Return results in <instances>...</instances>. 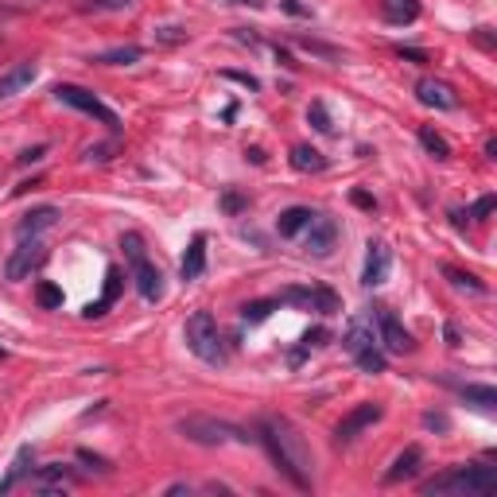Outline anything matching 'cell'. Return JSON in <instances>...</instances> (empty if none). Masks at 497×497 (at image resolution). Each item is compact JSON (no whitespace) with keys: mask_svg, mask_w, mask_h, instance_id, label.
I'll return each instance as SVG.
<instances>
[{"mask_svg":"<svg viewBox=\"0 0 497 497\" xmlns=\"http://www.w3.org/2000/svg\"><path fill=\"white\" fill-rule=\"evenodd\" d=\"M307 121H311V128H315V133H323V136H331V133H334V125H331V113H326V106H323V101H311V109H307Z\"/></svg>","mask_w":497,"mask_h":497,"instance_id":"29","label":"cell"},{"mask_svg":"<svg viewBox=\"0 0 497 497\" xmlns=\"http://www.w3.org/2000/svg\"><path fill=\"white\" fill-rule=\"evenodd\" d=\"M35 304L43 307V311H55V307H62V287H55V284H39L35 287Z\"/></svg>","mask_w":497,"mask_h":497,"instance_id":"30","label":"cell"},{"mask_svg":"<svg viewBox=\"0 0 497 497\" xmlns=\"http://www.w3.org/2000/svg\"><path fill=\"white\" fill-rule=\"evenodd\" d=\"M277 299L299 307V311H319V315H338V311H342V299H338L331 287H284Z\"/></svg>","mask_w":497,"mask_h":497,"instance_id":"7","label":"cell"},{"mask_svg":"<svg viewBox=\"0 0 497 497\" xmlns=\"http://www.w3.org/2000/svg\"><path fill=\"white\" fill-rule=\"evenodd\" d=\"M35 74H39L35 62H16V67H8L0 74V101H8V98H16L20 89H28L35 82Z\"/></svg>","mask_w":497,"mask_h":497,"instance_id":"15","label":"cell"},{"mask_svg":"<svg viewBox=\"0 0 497 497\" xmlns=\"http://www.w3.org/2000/svg\"><path fill=\"white\" fill-rule=\"evenodd\" d=\"M257 439H260V447L268 451V459L277 463V470L292 482L295 490H311V447L292 424L287 420H260Z\"/></svg>","mask_w":497,"mask_h":497,"instance_id":"1","label":"cell"},{"mask_svg":"<svg viewBox=\"0 0 497 497\" xmlns=\"http://www.w3.org/2000/svg\"><path fill=\"white\" fill-rule=\"evenodd\" d=\"M140 59H144V47H117V51H101L94 62H101V67H133Z\"/></svg>","mask_w":497,"mask_h":497,"instance_id":"23","label":"cell"},{"mask_svg":"<svg viewBox=\"0 0 497 497\" xmlns=\"http://www.w3.org/2000/svg\"><path fill=\"white\" fill-rule=\"evenodd\" d=\"M113 152V144H98V148H86V164H106Z\"/></svg>","mask_w":497,"mask_h":497,"instance_id":"34","label":"cell"},{"mask_svg":"<svg viewBox=\"0 0 497 497\" xmlns=\"http://www.w3.org/2000/svg\"><path fill=\"white\" fill-rule=\"evenodd\" d=\"M299 47L311 51V55H323V59H338V51H334V47L319 43V39H307V35H299Z\"/></svg>","mask_w":497,"mask_h":497,"instance_id":"33","label":"cell"},{"mask_svg":"<svg viewBox=\"0 0 497 497\" xmlns=\"http://www.w3.org/2000/svg\"><path fill=\"white\" fill-rule=\"evenodd\" d=\"M424 424H427V427H439V431H447V416H436V412H427V416H424Z\"/></svg>","mask_w":497,"mask_h":497,"instance_id":"41","label":"cell"},{"mask_svg":"<svg viewBox=\"0 0 497 497\" xmlns=\"http://www.w3.org/2000/svg\"><path fill=\"white\" fill-rule=\"evenodd\" d=\"M121 248H125V265H128V277H133L140 299H148V304L164 299V272L152 265L148 253H144V238H140V233H125Z\"/></svg>","mask_w":497,"mask_h":497,"instance_id":"4","label":"cell"},{"mask_svg":"<svg viewBox=\"0 0 497 497\" xmlns=\"http://www.w3.org/2000/svg\"><path fill=\"white\" fill-rule=\"evenodd\" d=\"M311 214L307 206H287V211L280 214V221H277V230H280V238H295V233H304L307 226H311Z\"/></svg>","mask_w":497,"mask_h":497,"instance_id":"21","label":"cell"},{"mask_svg":"<svg viewBox=\"0 0 497 497\" xmlns=\"http://www.w3.org/2000/svg\"><path fill=\"white\" fill-rule=\"evenodd\" d=\"M381 16L389 23H397V28L416 23V20H420V0H381Z\"/></svg>","mask_w":497,"mask_h":497,"instance_id":"18","label":"cell"},{"mask_svg":"<svg viewBox=\"0 0 497 497\" xmlns=\"http://www.w3.org/2000/svg\"><path fill=\"white\" fill-rule=\"evenodd\" d=\"M463 400H470L482 412H493L497 408V392L490 385H463Z\"/></svg>","mask_w":497,"mask_h":497,"instance_id":"25","label":"cell"},{"mask_svg":"<svg viewBox=\"0 0 497 497\" xmlns=\"http://www.w3.org/2000/svg\"><path fill=\"white\" fill-rule=\"evenodd\" d=\"M443 272H447V280L455 284V287H470V292H486V284H482L478 277H470V272H459V268H443Z\"/></svg>","mask_w":497,"mask_h":497,"instance_id":"31","label":"cell"},{"mask_svg":"<svg viewBox=\"0 0 497 497\" xmlns=\"http://www.w3.org/2000/svg\"><path fill=\"white\" fill-rule=\"evenodd\" d=\"M183 338H187V350L199 361L206 365H226V342H221V331H218V319L211 315V311H194V315L187 319V326H183Z\"/></svg>","mask_w":497,"mask_h":497,"instance_id":"3","label":"cell"},{"mask_svg":"<svg viewBox=\"0 0 497 497\" xmlns=\"http://www.w3.org/2000/svg\"><path fill=\"white\" fill-rule=\"evenodd\" d=\"M377 420H381V404H358V408L350 412L346 420L334 427V439H338V443H350V439H358V431L373 427Z\"/></svg>","mask_w":497,"mask_h":497,"instance_id":"12","label":"cell"},{"mask_svg":"<svg viewBox=\"0 0 497 497\" xmlns=\"http://www.w3.org/2000/svg\"><path fill=\"white\" fill-rule=\"evenodd\" d=\"M292 167H295V172H323L326 160H323V152L307 148V144H295V148H292Z\"/></svg>","mask_w":497,"mask_h":497,"instance_id":"24","label":"cell"},{"mask_svg":"<svg viewBox=\"0 0 497 497\" xmlns=\"http://www.w3.org/2000/svg\"><path fill=\"white\" fill-rule=\"evenodd\" d=\"M221 206H226L230 214H238L241 206H245V199H241V194H233V191H230V194H221Z\"/></svg>","mask_w":497,"mask_h":497,"instance_id":"37","label":"cell"},{"mask_svg":"<svg viewBox=\"0 0 497 497\" xmlns=\"http://www.w3.org/2000/svg\"><path fill=\"white\" fill-rule=\"evenodd\" d=\"M397 55L400 59H412V62H427V55H424V51H416V47H397Z\"/></svg>","mask_w":497,"mask_h":497,"instance_id":"39","label":"cell"},{"mask_svg":"<svg viewBox=\"0 0 497 497\" xmlns=\"http://www.w3.org/2000/svg\"><path fill=\"white\" fill-rule=\"evenodd\" d=\"M35 459V451L32 447H20L16 451V459H12V466H8V474H5V482H0V493H12V490H16V482L23 478V474H28V463Z\"/></svg>","mask_w":497,"mask_h":497,"instance_id":"22","label":"cell"},{"mask_svg":"<svg viewBox=\"0 0 497 497\" xmlns=\"http://www.w3.org/2000/svg\"><path fill=\"white\" fill-rule=\"evenodd\" d=\"M420 463H424V451L420 447H404L397 459H392V466L385 470V486H397V482H408L420 474Z\"/></svg>","mask_w":497,"mask_h":497,"instance_id":"14","label":"cell"},{"mask_svg":"<svg viewBox=\"0 0 497 497\" xmlns=\"http://www.w3.org/2000/svg\"><path fill=\"white\" fill-rule=\"evenodd\" d=\"M167 493H191L187 482H175V486H167Z\"/></svg>","mask_w":497,"mask_h":497,"instance_id":"43","label":"cell"},{"mask_svg":"<svg viewBox=\"0 0 497 497\" xmlns=\"http://www.w3.org/2000/svg\"><path fill=\"white\" fill-rule=\"evenodd\" d=\"M43 260H47V245L43 241H39V238H20V245L12 248V257L5 260V277L12 284H20V280H28Z\"/></svg>","mask_w":497,"mask_h":497,"instance_id":"8","label":"cell"},{"mask_svg":"<svg viewBox=\"0 0 497 497\" xmlns=\"http://www.w3.org/2000/svg\"><path fill=\"white\" fill-rule=\"evenodd\" d=\"M183 39H187L183 28H160V43H183Z\"/></svg>","mask_w":497,"mask_h":497,"instance_id":"36","label":"cell"},{"mask_svg":"<svg viewBox=\"0 0 497 497\" xmlns=\"http://www.w3.org/2000/svg\"><path fill=\"white\" fill-rule=\"evenodd\" d=\"M179 272H183V280H199L202 272H206V238H194V241L187 245Z\"/></svg>","mask_w":497,"mask_h":497,"instance_id":"20","label":"cell"},{"mask_svg":"<svg viewBox=\"0 0 497 497\" xmlns=\"http://www.w3.org/2000/svg\"><path fill=\"white\" fill-rule=\"evenodd\" d=\"M424 493H459V497H490L497 490V470L493 466H451L447 474L427 478Z\"/></svg>","mask_w":497,"mask_h":497,"instance_id":"2","label":"cell"},{"mask_svg":"<svg viewBox=\"0 0 497 497\" xmlns=\"http://www.w3.org/2000/svg\"><path fill=\"white\" fill-rule=\"evenodd\" d=\"M420 144L427 148V155H436V160H451V144L443 140V136H439L431 125H424V128H420Z\"/></svg>","mask_w":497,"mask_h":497,"instance_id":"27","label":"cell"},{"mask_svg":"<svg viewBox=\"0 0 497 497\" xmlns=\"http://www.w3.org/2000/svg\"><path fill=\"white\" fill-rule=\"evenodd\" d=\"M233 5H248V8H260V0H233Z\"/></svg>","mask_w":497,"mask_h":497,"instance_id":"44","label":"cell"},{"mask_svg":"<svg viewBox=\"0 0 497 497\" xmlns=\"http://www.w3.org/2000/svg\"><path fill=\"white\" fill-rule=\"evenodd\" d=\"M342 346L350 354H361L365 346H377V334H373V315H354L342 334Z\"/></svg>","mask_w":497,"mask_h":497,"instance_id":"16","label":"cell"},{"mask_svg":"<svg viewBox=\"0 0 497 497\" xmlns=\"http://www.w3.org/2000/svg\"><path fill=\"white\" fill-rule=\"evenodd\" d=\"M354 361H358V370L361 373H385V354H381V350H377V346H365L361 350V354H354Z\"/></svg>","mask_w":497,"mask_h":497,"instance_id":"28","label":"cell"},{"mask_svg":"<svg viewBox=\"0 0 497 497\" xmlns=\"http://www.w3.org/2000/svg\"><path fill=\"white\" fill-rule=\"evenodd\" d=\"M55 98L62 101V106H70V109H78V113H86V117H98L101 125L109 128V133H121V117H117L106 101H101L98 94H89V89H82V86H74V82H62V86H55Z\"/></svg>","mask_w":497,"mask_h":497,"instance_id":"6","label":"cell"},{"mask_svg":"<svg viewBox=\"0 0 497 497\" xmlns=\"http://www.w3.org/2000/svg\"><path fill=\"white\" fill-rule=\"evenodd\" d=\"M280 8H284V12H292V16H311V8H304L299 0H280Z\"/></svg>","mask_w":497,"mask_h":497,"instance_id":"38","label":"cell"},{"mask_svg":"<svg viewBox=\"0 0 497 497\" xmlns=\"http://www.w3.org/2000/svg\"><path fill=\"white\" fill-rule=\"evenodd\" d=\"M354 202L361 206V211H373V206H377V202H373V199H370V194H365V191H354Z\"/></svg>","mask_w":497,"mask_h":497,"instance_id":"42","label":"cell"},{"mask_svg":"<svg viewBox=\"0 0 497 497\" xmlns=\"http://www.w3.org/2000/svg\"><path fill=\"white\" fill-rule=\"evenodd\" d=\"M334 241H338V221L334 218H323V214L311 218V226H307V248H311V253L326 257L334 248Z\"/></svg>","mask_w":497,"mask_h":497,"instance_id":"13","label":"cell"},{"mask_svg":"<svg viewBox=\"0 0 497 497\" xmlns=\"http://www.w3.org/2000/svg\"><path fill=\"white\" fill-rule=\"evenodd\" d=\"M55 218H59L55 206H39V211H28L16 221V233H20V238H35V233H43V230L55 226Z\"/></svg>","mask_w":497,"mask_h":497,"instance_id":"17","label":"cell"},{"mask_svg":"<svg viewBox=\"0 0 497 497\" xmlns=\"http://www.w3.org/2000/svg\"><path fill=\"white\" fill-rule=\"evenodd\" d=\"M133 0H86L82 12H125Z\"/></svg>","mask_w":497,"mask_h":497,"instance_id":"32","label":"cell"},{"mask_svg":"<svg viewBox=\"0 0 497 497\" xmlns=\"http://www.w3.org/2000/svg\"><path fill=\"white\" fill-rule=\"evenodd\" d=\"M373 323H377V334H381L389 354H408V350L416 346L412 334L404 331V323L397 319V311L392 307H373Z\"/></svg>","mask_w":497,"mask_h":497,"instance_id":"9","label":"cell"},{"mask_svg":"<svg viewBox=\"0 0 497 497\" xmlns=\"http://www.w3.org/2000/svg\"><path fill=\"white\" fill-rule=\"evenodd\" d=\"M179 431L191 443H202V447H226V443H245L248 439L241 427H233L226 420H214V416H187V420H179Z\"/></svg>","mask_w":497,"mask_h":497,"instance_id":"5","label":"cell"},{"mask_svg":"<svg viewBox=\"0 0 497 497\" xmlns=\"http://www.w3.org/2000/svg\"><path fill=\"white\" fill-rule=\"evenodd\" d=\"M416 98H420L427 109H459V94H455L447 82H439V78H420V82H416Z\"/></svg>","mask_w":497,"mask_h":497,"instance_id":"11","label":"cell"},{"mask_svg":"<svg viewBox=\"0 0 497 497\" xmlns=\"http://www.w3.org/2000/svg\"><path fill=\"white\" fill-rule=\"evenodd\" d=\"M74 482V474L62 463H51V466H43L35 474V490H43V493H59V490H67Z\"/></svg>","mask_w":497,"mask_h":497,"instance_id":"19","label":"cell"},{"mask_svg":"<svg viewBox=\"0 0 497 497\" xmlns=\"http://www.w3.org/2000/svg\"><path fill=\"white\" fill-rule=\"evenodd\" d=\"M226 78H233V82H241V86H248V89H257V86H260V82H257V78H253V74H238V70H230Z\"/></svg>","mask_w":497,"mask_h":497,"instance_id":"40","label":"cell"},{"mask_svg":"<svg viewBox=\"0 0 497 497\" xmlns=\"http://www.w3.org/2000/svg\"><path fill=\"white\" fill-rule=\"evenodd\" d=\"M43 144H35V148H28V152H20V167H28V164H39V160H43Z\"/></svg>","mask_w":497,"mask_h":497,"instance_id":"35","label":"cell"},{"mask_svg":"<svg viewBox=\"0 0 497 497\" xmlns=\"http://www.w3.org/2000/svg\"><path fill=\"white\" fill-rule=\"evenodd\" d=\"M389 268H392L389 245L370 241V253H365V268H361V284H365V287H381V284L389 280Z\"/></svg>","mask_w":497,"mask_h":497,"instance_id":"10","label":"cell"},{"mask_svg":"<svg viewBox=\"0 0 497 497\" xmlns=\"http://www.w3.org/2000/svg\"><path fill=\"white\" fill-rule=\"evenodd\" d=\"M277 307H280V299H253V304L241 307V319H245L248 326H257V323H265Z\"/></svg>","mask_w":497,"mask_h":497,"instance_id":"26","label":"cell"}]
</instances>
